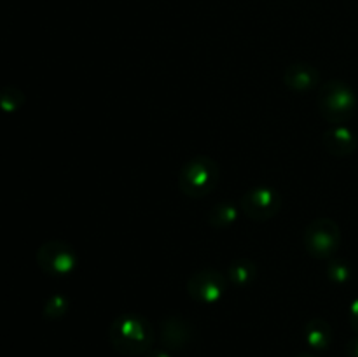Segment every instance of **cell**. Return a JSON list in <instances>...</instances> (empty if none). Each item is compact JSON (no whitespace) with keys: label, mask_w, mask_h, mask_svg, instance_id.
I'll return each mask as SVG.
<instances>
[{"label":"cell","mask_w":358,"mask_h":357,"mask_svg":"<svg viewBox=\"0 0 358 357\" xmlns=\"http://www.w3.org/2000/svg\"><path fill=\"white\" fill-rule=\"evenodd\" d=\"M66 301L63 300L62 296H52L51 300L48 301V303H45V307H44V314H45V317H49V318H58V317H62L63 314H65L66 312Z\"/></svg>","instance_id":"cell-14"},{"label":"cell","mask_w":358,"mask_h":357,"mask_svg":"<svg viewBox=\"0 0 358 357\" xmlns=\"http://www.w3.org/2000/svg\"><path fill=\"white\" fill-rule=\"evenodd\" d=\"M318 104H320L322 115L327 121L341 125L348 121L355 112L357 97L352 88L343 80H329L322 86Z\"/></svg>","instance_id":"cell-3"},{"label":"cell","mask_w":358,"mask_h":357,"mask_svg":"<svg viewBox=\"0 0 358 357\" xmlns=\"http://www.w3.org/2000/svg\"><path fill=\"white\" fill-rule=\"evenodd\" d=\"M296 357H317V356H311V354H299V356Z\"/></svg>","instance_id":"cell-19"},{"label":"cell","mask_w":358,"mask_h":357,"mask_svg":"<svg viewBox=\"0 0 358 357\" xmlns=\"http://www.w3.org/2000/svg\"><path fill=\"white\" fill-rule=\"evenodd\" d=\"M219 182V167L208 156H198L184 164L178 177V186L184 195L191 198H201L213 191Z\"/></svg>","instance_id":"cell-2"},{"label":"cell","mask_w":358,"mask_h":357,"mask_svg":"<svg viewBox=\"0 0 358 357\" xmlns=\"http://www.w3.org/2000/svg\"><path fill=\"white\" fill-rule=\"evenodd\" d=\"M208 219L210 224H213V226H227V224L236 219V209L229 203H219L212 209Z\"/></svg>","instance_id":"cell-13"},{"label":"cell","mask_w":358,"mask_h":357,"mask_svg":"<svg viewBox=\"0 0 358 357\" xmlns=\"http://www.w3.org/2000/svg\"><path fill=\"white\" fill-rule=\"evenodd\" d=\"M306 342L313 350H325L329 349L332 342V329L324 318H313L306 324Z\"/></svg>","instance_id":"cell-10"},{"label":"cell","mask_w":358,"mask_h":357,"mask_svg":"<svg viewBox=\"0 0 358 357\" xmlns=\"http://www.w3.org/2000/svg\"><path fill=\"white\" fill-rule=\"evenodd\" d=\"M145 357H171L170 354L163 352V350H154V352H149Z\"/></svg>","instance_id":"cell-18"},{"label":"cell","mask_w":358,"mask_h":357,"mask_svg":"<svg viewBox=\"0 0 358 357\" xmlns=\"http://www.w3.org/2000/svg\"><path fill=\"white\" fill-rule=\"evenodd\" d=\"M322 142H324L325 149L334 156H348L357 149V135L343 125H338L325 132Z\"/></svg>","instance_id":"cell-8"},{"label":"cell","mask_w":358,"mask_h":357,"mask_svg":"<svg viewBox=\"0 0 358 357\" xmlns=\"http://www.w3.org/2000/svg\"><path fill=\"white\" fill-rule=\"evenodd\" d=\"M37 262L45 275L66 276L76 268V252L65 241L52 240L37 251Z\"/></svg>","instance_id":"cell-5"},{"label":"cell","mask_w":358,"mask_h":357,"mask_svg":"<svg viewBox=\"0 0 358 357\" xmlns=\"http://www.w3.org/2000/svg\"><path fill=\"white\" fill-rule=\"evenodd\" d=\"M331 275L336 280H348L350 279V268L348 266L341 265V261H336V265L331 266Z\"/></svg>","instance_id":"cell-15"},{"label":"cell","mask_w":358,"mask_h":357,"mask_svg":"<svg viewBox=\"0 0 358 357\" xmlns=\"http://www.w3.org/2000/svg\"><path fill=\"white\" fill-rule=\"evenodd\" d=\"M287 86L292 90H311L318 84V72L310 65H290L285 72Z\"/></svg>","instance_id":"cell-9"},{"label":"cell","mask_w":358,"mask_h":357,"mask_svg":"<svg viewBox=\"0 0 358 357\" xmlns=\"http://www.w3.org/2000/svg\"><path fill=\"white\" fill-rule=\"evenodd\" d=\"M108 336L114 349L124 356L145 354L154 342V331L149 321L135 314H126L115 318Z\"/></svg>","instance_id":"cell-1"},{"label":"cell","mask_w":358,"mask_h":357,"mask_svg":"<svg viewBox=\"0 0 358 357\" xmlns=\"http://www.w3.org/2000/svg\"><path fill=\"white\" fill-rule=\"evenodd\" d=\"M24 97L17 88L7 86L0 91V108L3 112H16L23 105Z\"/></svg>","instance_id":"cell-12"},{"label":"cell","mask_w":358,"mask_h":357,"mask_svg":"<svg viewBox=\"0 0 358 357\" xmlns=\"http://www.w3.org/2000/svg\"><path fill=\"white\" fill-rule=\"evenodd\" d=\"M227 275L238 286H247V284H250L255 279L257 270H255L254 262L248 261V259H238V261L231 262Z\"/></svg>","instance_id":"cell-11"},{"label":"cell","mask_w":358,"mask_h":357,"mask_svg":"<svg viewBox=\"0 0 358 357\" xmlns=\"http://www.w3.org/2000/svg\"><path fill=\"white\" fill-rule=\"evenodd\" d=\"M346 354H348V357H358V338H353L346 345Z\"/></svg>","instance_id":"cell-17"},{"label":"cell","mask_w":358,"mask_h":357,"mask_svg":"<svg viewBox=\"0 0 358 357\" xmlns=\"http://www.w3.org/2000/svg\"><path fill=\"white\" fill-rule=\"evenodd\" d=\"M187 289L191 298H194L199 303H215L224 294L226 284L222 275L213 270H203L189 279Z\"/></svg>","instance_id":"cell-7"},{"label":"cell","mask_w":358,"mask_h":357,"mask_svg":"<svg viewBox=\"0 0 358 357\" xmlns=\"http://www.w3.org/2000/svg\"><path fill=\"white\" fill-rule=\"evenodd\" d=\"M304 241L310 254L315 258H329L341 244L339 226L331 219H317L304 231Z\"/></svg>","instance_id":"cell-4"},{"label":"cell","mask_w":358,"mask_h":357,"mask_svg":"<svg viewBox=\"0 0 358 357\" xmlns=\"http://www.w3.org/2000/svg\"><path fill=\"white\" fill-rule=\"evenodd\" d=\"M241 209L252 219L266 220L280 210V196L269 188L252 189L241 198Z\"/></svg>","instance_id":"cell-6"},{"label":"cell","mask_w":358,"mask_h":357,"mask_svg":"<svg viewBox=\"0 0 358 357\" xmlns=\"http://www.w3.org/2000/svg\"><path fill=\"white\" fill-rule=\"evenodd\" d=\"M350 324L358 332V300L353 301L352 307H350Z\"/></svg>","instance_id":"cell-16"}]
</instances>
